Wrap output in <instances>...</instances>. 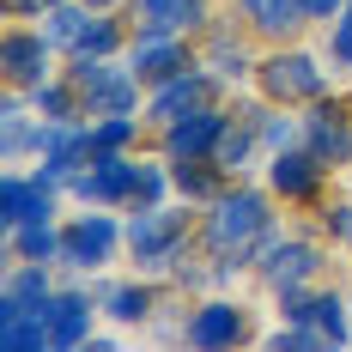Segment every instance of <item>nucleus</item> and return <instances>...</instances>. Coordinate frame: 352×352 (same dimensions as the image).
Segmentation results:
<instances>
[{"instance_id": "423d86ee", "label": "nucleus", "mask_w": 352, "mask_h": 352, "mask_svg": "<svg viewBox=\"0 0 352 352\" xmlns=\"http://www.w3.org/2000/svg\"><path fill=\"white\" fill-rule=\"evenodd\" d=\"M122 243V231H116V219L109 212H85V219H73L67 237H61V261L67 267H104L109 255Z\"/></svg>"}, {"instance_id": "1a4fd4ad", "label": "nucleus", "mask_w": 352, "mask_h": 352, "mask_svg": "<svg viewBox=\"0 0 352 352\" xmlns=\"http://www.w3.org/2000/svg\"><path fill=\"white\" fill-rule=\"evenodd\" d=\"M261 85H267V98H285V104H298V98H322V67L304 55V49H285L274 61H261Z\"/></svg>"}, {"instance_id": "ddd939ff", "label": "nucleus", "mask_w": 352, "mask_h": 352, "mask_svg": "<svg viewBox=\"0 0 352 352\" xmlns=\"http://www.w3.org/2000/svg\"><path fill=\"white\" fill-rule=\"evenodd\" d=\"M304 140H310V152L322 164H346L352 158V128L340 122L334 104H316V116H304Z\"/></svg>"}, {"instance_id": "473e14b6", "label": "nucleus", "mask_w": 352, "mask_h": 352, "mask_svg": "<svg viewBox=\"0 0 352 352\" xmlns=\"http://www.w3.org/2000/svg\"><path fill=\"white\" fill-rule=\"evenodd\" d=\"M255 128H261V146L267 152H285V146L298 140V122L292 116H255Z\"/></svg>"}, {"instance_id": "4c0bfd02", "label": "nucleus", "mask_w": 352, "mask_h": 352, "mask_svg": "<svg viewBox=\"0 0 352 352\" xmlns=\"http://www.w3.org/2000/svg\"><path fill=\"white\" fill-rule=\"evenodd\" d=\"M12 12H43V0H6Z\"/></svg>"}, {"instance_id": "bb28decb", "label": "nucleus", "mask_w": 352, "mask_h": 352, "mask_svg": "<svg viewBox=\"0 0 352 352\" xmlns=\"http://www.w3.org/2000/svg\"><path fill=\"white\" fill-rule=\"evenodd\" d=\"M104 304H109L116 322H152V292H146V285H116Z\"/></svg>"}, {"instance_id": "f3484780", "label": "nucleus", "mask_w": 352, "mask_h": 352, "mask_svg": "<svg viewBox=\"0 0 352 352\" xmlns=\"http://www.w3.org/2000/svg\"><path fill=\"white\" fill-rule=\"evenodd\" d=\"M49 328H55V346H85L91 340V298L85 292H55L49 298Z\"/></svg>"}, {"instance_id": "f704fd0d", "label": "nucleus", "mask_w": 352, "mask_h": 352, "mask_svg": "<svg viewBox=\"0 0 352 352\" xmlns=\"http://www.w3.org/2000/svg\"><path fill=\"white\" fill-rule=\"evenodd\" d=\"M328 49H334L340 67H352V0H346V12L334 19V43H328Z\"/></svg>"}, {"instance_id": "a878e982", "label": "nucleus", "mask_w": 352, "mask_h": 352, "mask_svg": "<svg viewBox=\"0 0 352 352\" xmlns=\"http://www.w3.org/2000/svg\"><path fill=\"white\" fill-rule=\"evenodd\" d=\"M116 43H122V31H116V19H98V12H91V25H85V36L73 43V55H85V61H109V55H116Z\"/></svg>"}, {"instance_id": "7ed1b4c3", "label": "nucleus", "mask_w": 352, "mask_h": 352, "mask_svg": "<svg viewBox=\"0 0 352 352\" xmlns=\"http://www.w3.org/2000/svg\"><path fill=\"white\" fill-rule=\"evenodd\" d=\"M73 91L91 98L98 116H134V98H140V73L134 67H109V61H85L73 55Z\"/></svg>"}, {"instance_id": "412c9836", "label": "nucleus", "mask_w": 352, "mask_h": 352, "mask_svg": "<svg viewBox=\"0 0 352 352\" xmlns=\"http://www.w3.org/2000/svg\"><path fill=\"white\" fill-rule=\"evenodd\" d=\"M85 25H91V6H85V0H55V6H49V12H43V36H49V43H61V49H73V43H79V36H85Z\"/></svg>"}, {"instance_id": "6e6552de", "label": "nucleus", "mask_w": 352, "mask_h": 352, "mask_svg": "<svg viewBox=\"0 0 352 352\" xmlns=\"http://www.w3.org/2000/svg\"><path fill=\"white\" fill-rule=\"evenodd\" d=\"M55 212V176L36 170V176H6V188H0V225L6 231H19V225H31V219H49Z\"/></svg>"}, {"instance_id": "c756f323", "label": "nucleus", "mask_w": 352, "mask_h": 352, "mask_svg": "<svg viewBox=\"0 0 352 352\" xmlns=\"http://www.w3.org/2000/svg\"><path fill=\"white\" fill-rule=\"evenodd\" d=\"M25 146H36V128L25 122V109H19V98H12V104H6V134H0V152H6V158H19Z\"/></svg>"}, {"instance_id": "b1692460", "label": "nucleus", "mask_w": 352, "mask_h": 352, "mask_svg": "<svg viewBox=\"0 0 352 352\" xmlns=\"http://www.w3.org/2000/svg\"><path fill=\"white\" fill-rule=\"evenodd\" d=\"M212 170H219V164H212ZM212 170H201V158H176V170H170L176 195H188V201H219V176Z\"/></svg>"}, {"instance_id": "c9c22d12", "label": "nucleus", "mask_w": 352, "mask_h": 352, "mask_svg": "<svg viewBox=\"0 0 352 352\" xmlns=\"http://www.w3.org/2000/svg\"><path fill=\"white\" fill-rule=\"evenodd\" d=\"M328 231H334V237H346V243H352V207H328Z\"/></svg>"}, {"instance_id": "f8f14e48", "label": "nucleus", "mask_w": 352, "mask_h": 352, "mask_svg": "<svg viewBox=\"0 0 352 352\" xmlns=\"http://www.w3.org/2000/svg\"><path fill=\"white\" fill-rule=\"evenodd\" d=\"M134 19L152 36H182L207 19V0H134Z\"/></svg>"}, {"instance_id": "2eb2a0df", "label": "nucleus", "mask_w": 352, "mask_h": 352, "mask_svg": "<svg viewBox=\"0 0 352 352\" xmlns=\"http://www.w3.org/2000/svg\"><path fill=\"white\" fill-rule=\"evenodd\" d=\"M49 49H55V43L43 31H12L6 49H0V55H6V79H12V85H36L43 67H49Z\"/></svg>"}, {"instance_id": "20e7f679", "label": "nucleus", "mask_w": 352, "mask_h": 352, "mask_svg": "<svg viewBox=\"0 0 352 352\" xmlns=\"http://www.w3.org/2000/svg\"><path fill=\"white\" fill-rule=\"evenodd\" d=\"M67 188L79 201H91V207H109V201H134V188H140V164L134 158H122V152H98V164L91 170H73Z\"/></svg>"}, {"instance_id": "dca6fc26", "label": "nucleus", "mask_w": 352, "mask_h": 352, "mask_svg": "<svg viewBox=\"0 0 352 352\" xmlns=\"http://www.w3.org/2000/svg\"><path fill=\"white\" fill-rule=\"evenodd\" d=\"M201 98H207V73H170V79H158V91H152V109H146V116H152V122H176V116H182V109H195L201 104Z\"/></svg>"}, {"instance_id": "9d476101", "label": "nucleus", "mask_w": 352, "mask_h": 352, "mask_svg": "<svg viewBox=\"0 0 352 352\" xmlns=\"http://www.w3.org/2000/svg\"><path fill=\"white\" fill-rule=\"evenodd\" d=\"M261 274L274 285H285V280H310L322 267V249L316 243H304V237H274V231H261Z\"/></svg>"}, {"instance_id": "cd10ccee", "label": "nucleus", "mask_w": 352, "mask_h": 352, "mask_svg": "<svg viewBox=\"0 0 352 352\" xmlns=\"http://www.w3.org/2000/svg\"><path fill=\"white\" fill-rule=\"evenodd\" d=\"M310 322H316L322 334H328V346H346V340H352V334H346V304H340L334 292L310 304Z\"/></svg>"}, {"instance_id": "393cba45", "label": "nucleus", "mask_w": 352, "mask_h": 352, "mask_svg": "<svg viewBox=\"0 0 352 352\" xmlns=\"http://www.w3.org/2000/svg\"><path fill=\"white\" fill-rule=\"evenodd\" d=\"M12 243H19V261H49V255H61V237H55V225H49V219L19 225V231H12Z\"/></svg>"}, {"instance_id": "7c9ffc66", "label": "nucleus", "mask_w": 352, "mask_h": 352, "mask_svg": "<svg viewBox=\"0 0 352 352\" xmlns=\"http://www.w3.org/2000/svg\"><path fill=\"white\" fill-rule=\"evenodd\" d=\"M134 134H140V122H134V116H104V122L91 128V140H98V152H122V146L134 140Z\"/></svg>"}, {"instance_id": "39448f33", "label": "nucleus", "mask_w": 352, "mask_h": 352, "mask_svg": "<svg viewBox=\"0 0 352 352\" xmlns=\"http://www.w3.org/2000/svg\"><path fill=\"white\" fill-rule=\"evenodd\" d=\"M36 152H43V170L55 176V182H67L85 158H98V140H91V128L85 122H36Z\"/></svg>"}, {"instance_id": "0eeeda50", "label": "nucleus", "mask_w": 352, "mask_h": 352, "mask_svg": "<svg viewBox=\"0 0 352 352\" xmlns=\"http://www.w3.org/2000/svg\"><path fill=\"white\" fill-rule=\"evenodd\" d=\"M225 122L231 116H219V109H182L176 122H164V152L176 158H212V146H219V134H225Z\"/></svg>"}, {"instance_id": "72a5a7b5", "label": "nucleus", "mask_w": 352, "mask_h": 352, "mask_svg": "<svg viewBox=\"0 0 352 352\" xmlns=\"http://www.w3.org/2000/svg\"><path fill=\"white\" fill-rule=\"evenodd\" d=\"M164 182H170V176L158 170V164H140V188H134V207H164Z\"/></svg>"}, {"instance_id": "4468645a", "label": "nucleus", "mask_w": 352, "mask_h": 352, "mask_svg": "<svg viewBox=\"0 0 352 352\" xmlns=\"http://www.w3.org/2000/svg\"><path fill=\"white\" fill-rule=\"evenodd\" d=\"M188 340H195V346H237V340H243V310L225 304V298L201 304V310L188 316Z\"/></svg>"}, {"instance_id": "aec40b11", "label": "nucleus", "mask_w": 352, "mask_h": 352, "mask_svg": "<svg viewBox=\"0 0 352 352\" xmlns=\"http://www.w3.org/2000/svg\"><path fill=\"white\" fill-rule=\"evenodd\" d=\"M243 6V19L255 25V31L280 36V31H298L304 25V0H237Z\"/></svg>"}, {"instance_id": "6ab92c4d", "label": "nucleus", "mask_w": 352, "mask_h": 352, "mask_svg": "<svg viewBox=\"0 0 352 352\" xmlns=\"http://www.w3.org/2000/svg\"><path fill=\"white\" fill-rule=\"evenodd\" d=\"M316 182H322V158L316 152H274V188H280L285 201H304V195H316Z\"/></svg>"}, {"instance_id": "58836bf2", "label": "nucleus", "mask_w": 352, "mask_h": 352, "mask_svg": "<svg viewBox=\"0 0 352 352\" xmlns=\"http://www.w3.org/2000/svg\"><path fill=\"white\" fill-rule=\"evenodd\" d=\"M85 6H91V12H109V6H116V0H85Z\"/></svg>"}, {"instance_id": "a211bd4d", "label": "nucleus", "mask_w": 352, "mask_h": 352, "mask_svg": "<svg viewBox=\"0 0 352 352\" xmlns=\"http://www.w3.org/2000/svg\"><path fill=\"white\" fill-rule=\"evenodd\" d=\"M128 61H134V73H140V79H170V73L188 67L182 43H176V36H152V31L134 36V55H128Z\"/></svg>"}, {"instance_id": "2f4dec72", "label": "nucleus", "mask_w": 352, "mask_h": 352, "mask_svg": "<svg viewBox=\"0 0 352 352\" xmlns=\"http://www.w3.org/2000/svg\"><path fill=\"white\" fill-rule=\"evenodd\" d=\"M243 49H237V43H231V31H219L212 36V73H219V79H243Z\"/></svg>"}, {"instance_id": "c85d7f7f", "label": "nucleus", "mask_w": 352, "mask_h": 352, "mask_svg": "<svg viewBox=\"0 0 352 352\" xmlns=\"http://www.w3.org/2000/svg\"><path fill=\"white\" fill-rule=\"evenodd\" d=\"M73 98H79L73 79H67V85H49V79H36V85H31V104L43 109L49 122H67V116H73Z\"/></svg>"}, {"instance_id": "9b49d317", "label": "nucleus", "mask_w": 352, "mask_h": 352, "mask_svg": "<svg viewBox=\"0 0 352 352\" xmlns=\"http://www.w3.org/2000/svg\"><path fill=\"white\" fill-rule=\"evenodd\" d=\"M49 274L43 261H25L12 280H6V298H0V322H19V316H49Z\"/></svg>"}, {"instance_id": "5701e85b", "label": "nucleus", "mask_w": 352, "mask_h": 352, "mask_svg": "<svg viewBox=\"0 0 352 352\" xmlns=\"http://www.w3.org/2000/svg\"><path fill=\"white\" fill-rule=\"evenodd\" d=\"M255 140H261V128H237V122H225V134H219V146H212V164H219V170H243Z\"/></svg>"}, {"instance_id": "4be33fe9", "label": "nucleus", "mask_w": 352, "mask_h": 352, "mask_svg": "<svg viewBox=\"0 0 352 352\" xmlns=\"http://www.w3.org/2000/svg\"><path fill=\"white\" fill-rule=\"evenodd\" d=\"M0 340H6V352H43L55 346V328H49V316H19L0 322Z\"/></svg>"}, {"instance_id": "f257e3e1", "label": "nucleus", "mask_w": 352, "mask_h": 352, "mask_svg": "<svg viewBox=\"0 0 352 352\" xmlns=\"http://www.w3.org/2000/svg\"><path fill=\"white\" fill-rule=\"evenodd\" d=\"M267 231V201L255 188H237V195H219L207 219V249L225 261V267H243L249 243Z\"/></svg>"}, {"instance_id": "e433bc0d", "label": "nucleus", "mask_w": 352, "mask_h": 352, "mask_svg": "<svg viewBox=\"0 0 352 352\" xmlns=\"http://www.w3.org/2000/svg\"><path fill=\"white\" fill-rule=\"evenodd\" d=\"M334 12H346V0H304V19H334Z\"/></svg>"}, {"instance_id": "f03ea898", "label": "nucleus", "mask_w": 352, "mask_h": 352, "mask_svg": "<svg viewBox=\"0 0 352 352\" xmlns=\"http://www.w3.org/2000/svg\"><path fill=\"white\" fill-rule=\"evenodd\" d=\"M182 237H188V212L134 207V219H128V249H134V261H140L146 274H158V267L182 261Z\"/></svg>"}]
</instances>
